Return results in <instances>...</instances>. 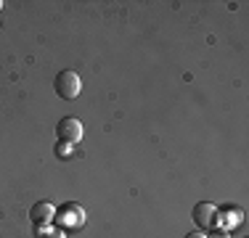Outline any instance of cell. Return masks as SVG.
Returning <instances> with one entry per match:
<instances>
[{"instance_id": "obj_1", "label": "cell", "mask_w": 249, "mask_h": 238, "mask_svg": "<svg viewBox=\"0 0 249 238\" xmlns=\"http://www.w3.org/2000/svg\"><path fill=\"white\" fill-rule=\"evenodd\" d=\"M53 90H56L58 98L64 101H74L77 95L82 90V82H80V74L72 69H64L56 74V80H53Z\"/></svg>"}, {"instance_id": "obj_2", "label": "cell", "mask_w": 249, "mask_h": 238, "mask_svg": "<svg viewBox=\"0 0 249 238\" xmlns=\"http://www.w3.org/2000/svg\"><path fill=\"white\" fill-rule=\"evenodd\" d=\"M56 135H58V140H64V143H77L82 138V122L80 119H74V117H64L61 122L56 124Z\"/></svg>"}, {"instance_id": "obj_3", "label": "cell", "mask_w": 249, "mask_h": 238, "mask_svg": "<svg viewBox=\"0 0 249 238\" xmlns=\"http://www.w3.org/2000/svg\"><path fill=\"white\" fill-rule=\"evenodd\" d=\"M194 222H196L201 230L212 228V225L217 222V206L210 204V201H199V204L194 206Z\"/></svg>"}, {"instance_id": "obj_4", "label": "cell", "mask_w": 249, "mask_h": 238, "mask_svg": "<svg viewBox=\"0 0 249 238\" xmlns=\"http://www.w3.org/2000/svg\"><path fill=\"white\" fill-rule=\"evenodd\" d=\"M29 217H32V222L37 225H48L53 217H56V206L51 204V201H37V204H32V209H29Z\"/></svg>"}, {"instance_id": "obj_5", "label": "cell", "mask_w": 249, "mask_h": 238, "mask_svg": "<svg viewBox=\"0 0 249 238\" xmlns=\"http://www.w3.org/2000/svg\"><path fill=\"white\" fill-rule=\"evenodd\" d=\"M58 222H67V225H80L82 222V212L74 209V206H69V209H64L58 214Z\"/></svg>"}, {"instance_id": "obj_6", "label": "cell", "mask_w": 249, "mask_h": 238, "mask_svg": "<svg viewBox=\"0 0 249 238\" xmlns=\"http://www.w3.org/2000/svg\"><path fill=\"white\" fill-rule=\"evenodd\" d=\"M37 236H40V238H67L61 230H51L48 225H40V228H37Z\"/></svg>"}, {"instance_id": "obj_7", "label": "cell", "mask_w": 249, "mask_h": 238, "mask_svg": "<svg viewBox=\"0 0 249 238\" xmlns=\"http://www.w3.org/2000/svg\"><path fill=\"white\" fill-rule=\"evenodd\" d=\"M56 156L58 159H69V156H72V146H69V143H64V140H58L56 143Z\"/></svg>"}, {"instance_id": "obj_8", "label": "cell", "mask_w": 249, "mask_h": 238, "mask_svg": "<svg viewBox=\"0 0 249 238\" xmlns=\"http://www.w3.org/2000/svg\"><path fill=\"white\" fill-rule=\"evenodd\" d=\"M225 214H228V217H225V225H239L241 217H244L241 209H225Z\"/></svg>"}, {"instance_id": "obj_9", "label": "cell", "mask_w": 249, "mask_h": 238, "mask_svg": "<svg viewBox=\"0 0 249 238\" xmlns=\"http://www.w3.org/2000/svg\"><path fill=\"white\" fill-rule=\"evenodd\" d=\"M207 238H231L225 230H212V236H207Z\"/></svg>"}, {"instance_id": "obj_10", "label": "cell", "mask_w": 249, "mask_h": 238, "mask_svg": "<svg viewBox=\"0 0 249 238\" xmlns=\"http://www.w3.org/2000/svg\"><path fill=\"white\" fill-rule=\"evenodd\" d=\"M186 238H207L201 230H194V233H186Z\"/></svg>"}, {"instance_id": "obj_11", "label": "cell", "mask_w": 249, "mask_h": 238, "mask_svg": "<svg viewBox=\"0 0 249 238\" xmlns=\"http://www.w3.org/2000/svg\"><path fill=\"white\" fill-rule=\"evenodd\" d=\"M3 5H5V3H3V0H0V11H3Z\"/></svg>"}]
</instances>
